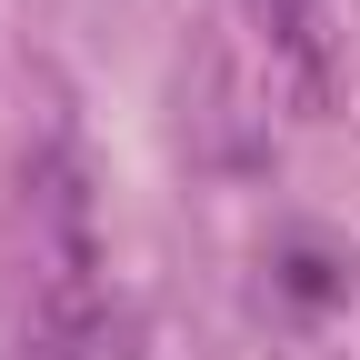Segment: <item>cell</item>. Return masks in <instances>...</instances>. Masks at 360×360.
<instances>
[{"instance_id":"6da1fadb","label":"cell","mask_w":360,"mask_h":360,"mask_svg":"<svg viewBox=\"0 0 360 360\" xmlns=\"http://www.w3.org/2000/svg\"><path fill=\"white\" fill-rule=\"evenodd\" d=\"M30 360H150L141 310L110 290L101 240H90V191L70 141L40 150V321H30Z\"/></svg>"},{"instance_id":"7a4b0ae2","label":"cell","mask_w":360,"mask_h":360,"mask_svg":"<svg viewBox=\"0 0 360 360\" xmlns=\"http://www.w3.org/2000/svg\"><path fill=\"white\" fill-rule=\"evenodd\" d=\"M250 20L270 40V60L300 80V101H330V11L321 0H250Z\"/></svg>"},{"instance_id":"3957f363","label":"cell","mask_w":360,"mask_h":360,"mask_svg":"<svg viewBox=\"0 0 360 360\" xmlns=\"http://www.w3.org/2000/svg\"><path fill=\"white\" fill-rule=\"evenodd\" d=\"M270 290H281V310L321 321L330 300H350V250H330L321 231H281L270 240Z\"/></svg>"}]
</instances>
